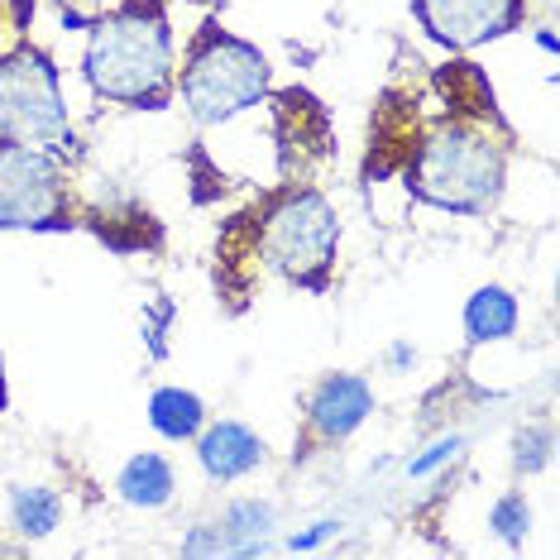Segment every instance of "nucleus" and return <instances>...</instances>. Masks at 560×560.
I'll return each mask as SVG.
<instances>
[{"mask_svg":"<svg viewBox=\"0 0 560 560\" xmlns=\"http://www.w3.org/2000/svg\"><path fill=\"white\" fill-rule=\"evenodd\" d=\"M86 82L120 106L159 110L173 96V34L159 0H125L86 44Z\"/></svg>","mask_w":560,"mask_h":560,"instance_id":"obj_1","label":"nucleus"},{"mask_svg":"<svg viewBox=\"0 0 560 560\" xmlns=\"http://www.w3.org/2000/svg\"><path fill=\"white\" fill-rule=\"evenodd\" d=\"M402 173H407V187L422 201H431V207L479 215L499 201L508 159H503V144L489 130L445 116L436 130L422 135V144H417V154Z\"/></svg>","mask_w":560,"mask_h":560,"instance_id":"obj_2","label":"nucleus"},{"mask_svg":"<svg viewBox=\"0 0 560 560\" xmlns=\"http://www.w3.org/2000/svg\"><path fill=\"white\" fill-rule=\"evenodd\" d=\"M340 221L336 207L316 187H278L259 201V259L264 269L283 273L288 283L322 292L336 269Z\"/></svg>","mask_w":560,"mask_h":560,"instance_id":"obj_3","label":"nucleus"},{"mask_svg":"<svg viewBox=\"0 0 560 560\" xmlns=\"http://www.w3.org/2000/svg\"><path fill=\"white\" fill-rule=\"evenodd\" d=\"M269 96V58L254 44L225 34L221 24H201L187 48L183 106L197 125H221Z\"/></svg>","mask_w":560,"mask_h":560,"instance_id":"obj_4","label":"nucleus"},{"mask_svg":"<svg viewBox=\"0 0 560 560\" xmlns=\"http://www.w3.org/2000/svg\"><path fill=\"white\" fill-rule=\"evenodd\" d=\"M0 144L68 149V106H62L58 68L48 54L15 44L0 58Z\"/></svg>","mask_w":560,"mask_h":560,"instance_id":"obj_5","label":"nucleus"},{"mask_svg":"<svg viewBox=\"0 0 560 560\" xmlns=\"http://www.w3.org/2000/svg\"><path fill=\"white\" fill-rule=\"evenodd\" d=\"M78 207L48 149L0 144V231H68Z\"/></svg>","mask_w":560,"mask_h":560,"instance_id":"obj_6","label":"nucleus"},{"mask_svg":"<svg viewBox=\"0 0 560 560\" xmlns=\"http://www.w3.org/2000/svg\"><path fill=\"white\" fill-rule=\"evenodd\" d=\"M273 135H278V168H283L292 187L307 183L336 154V130H330L326 106L302 86L273 92Z\"/></svg>","mask_w":560,"mask_h":560,"instance_id":"obj_7","label":"nucleus"},{"mask_svg":"<svg viewBox=\"0 0 560 560\" xmlns=\"http://www.w3.org/2000/svg\"><path fill=\"white\" fill-rule=\"evenodd\" d=\"M422 106L417 92H384L369 120V154H364V183H384V177L402 173L412 163L417 144H422Z\"/></svg>","mask_w":560,"mask_h":560,"instance_id":"obj_8","label":"nucleus"},{"mask_svg":"<svg viewBox=\"0 0 560 560\" xmlns=\"http://www.w3.org/2000/svg\"><path fill=\"white\" fill-rule=\"evenodd\" d=\"M417 15L445 48H475L513 30L522 20V0H417Z\"/></svg>","mask_w":560,"mask_h":560,"instance_id":"obj_9","label":"nucleus"},{"mask_svg":"<svg viewBox=\"0 0 560 560\" xmlns=\"http://www.w3.org/2000/svg\"><path fill=\"white\" fill-rule=\"evenodd\" d=\"M264 278L259 259V207H245L215 240V288L225 292V302L240 312L254 298Z\"/></svg>","mask_w":560,"mask_h":560,"instance_id":"obj_10","label":"nucleus"},{"mask_svg":"<svg viewBox=\"0 0 560 560\" xmlns=\"http://www.w3.org/2000/svg\"><path fill=\"white\" fill-rule=\"evenodd\" d=\"M374 412V393H369L364 378L354 374H330L316 384L312 407H307V422L322 441H346L364 417Z\"/></svg>","mask_w":560,"mask_h":560,"instance_id":"obj_11","label":"nucleus"},{"mask_svg":"<svg viewBox=\"0 0 560 560\" xmlns=\"http://www.w3.org/2000/svg\"><path fill=\"white\" fill-rule=\"evenodd\" d=\"M431 86L441 92L445 101V116L451 120H469V125H499L503 130V116H499V96H493L489 78H483L479 62L469 58H451L445 68H436Z\"/></svg>","mask_w":560,"mask_h":560,"instance_id":"obj_12","label":"nucleus"},{"mask_svg":"<svg viewBox=\"0 0 560 560\" xmlns=\"http://www.w3.org/2000/svg\"><path fill=\"white\" fill-rule=\"evenodd\" d=\"M197 455H201V469H207L211 479L231 483V479H245L249 469L264 465V441L240 422H215L207 436H201Z\"/></svg>","mask_w":560,"mask_h":560,"instance_id":"obj_13","label":"nucleus"},{"mask_svg":"<svg viewBox=\"0 0 560 560\" xmlns=\"http://www.w3.org/2000/svg\"><path fill=\"white\" fill-rule=\"evenodd\" d=\"M86 225L106 240L116 254H135V249H159L163 245V225L154 221V211L135 207V201H116V207H92Z\"/></svg>","mask_w":560,"mask_h":560,"instance_id":"obj_14","label":"nucleus"},{"mask_svg":"<svg viewBox=\"0 0 560 560\" xmlns=\"http://www.w3.org/2000/svg\"><path fill=\"white\" fill-rule=\"evenodd\" d=\"M120 499L130 508H163L173 499V465L163 460V455H135L130 465L120 469Z\"/></svg>","mask_w":560,"mask_h":560,"instance_id":"obj_15","label":"nucleus"},{"mask_svg":"<svg viewBox=\"0 0 560 560\" xmlns=\"http://www.w3.org/2000/svg\"><path fill=\"white\" fill-rule=\"evenodd\" d=\"M465 330L475 346L483 340H508L517 330V302L508 288H479L465 307Z\"/></svg>","mask_w":560,"mask_h":560,"instance_id":"obj_16","label":"nucleus"},{"mask_svg":"<svg viewBox=\"0 0 560 560\" xmlns=\"http://www.w3.org/2000/svg\"><path fill=\"white\" fill-rule=\"evenodd\" d=\"M149 422H154L159 436L187 441V436H197V431H201V422H207V407H201L197 393L159 388V393H154V402H149Z\"/></svg>","mask_w":560,"mask_h":560,"instance_id":"obj_17","label":"nucleus"},{"mask_svg":"<svg viewBox=\"0 0 560 560\" xmlns=\"http://www.w3.org/2000/svg\"><path fill=\"white\" fill-rule=\"evenodd\" d=\"M10 517H15V532H24V537H48L62 517V499L54 489H15Z\"/></svg>","mask_w":560,"mask_h":560,"instance_id":"obj_18","label":"nucleus"},{"mask_svg":"<svg viewBox=\"0 0 560 560\" xmlns=\"http://www.w3.org/2000/svg\"><path fill=\"white\" fill-rule=\"evenodd\" d=\"M273 527V508L269 503H235L225 513V527H221V541L240 556H254L264 541V532Z\"/></svg>","mask_w":560,"mask_h":560,"instance_id":"obj_19","label":"nucleus"},{"mask_svg":"<svg viewBox=\"0 0 560 560\" xmlns=\"http://www.w3.org/2000/svg\"><path fill=\"white\" fill-rule=\"evenodd\" d=\"M532 527V508H527V499L522 493H503L499 503H493V532H499L503 541H522V532Z\"/></svg>","mask_w":560,"mask_h":560,"instance_id":"obj_20","label":"nucleus"},{"mask_svg":"<svg viewBox=\"0 0 560 560\" xmlns=\"http://www.w3.org/2000/svg\"><path fill=\"white\" fill-rule=\"evenodd\" d=\"M546 451H551V436H546V431H522L517 436V469L522 475H537L546 465Z\"/></svg>","mask_w":560,"mask_h":560,"instance_id":"obj_21","label":"nucleus"},{"mask_svg":"<svg viewBox=\"0 0 560 560\" xmlns=\"http://www.w3.org/2000/svg\"><path fill=\"white\" fill-rule=\"evenodd\" d=\"M455 451H460V436H445V441L431 445V451L422 455V460H412V465H407V475H417V479H422V475H431V469H436V465L451 460Z\"/></svg>","mask_w":560,"mask_h":560,"instance_id":"obj_22","label":"nucleus"},{"mask_svg":"<svg viewBox=\"0 0 560 560\" xmlns=\"http://www.w3.org/2000/svg\"><path fill=\"white\" fill-rule=\"evenodd\" d=\"M388 360H393V364H398V369H402L407 360H417V354H412V350H407V346H393V354H388Z\"/></svg>","mask_w":560,"mask_h":560,"instance_id":"obj_23","label":"nucleus"},{"mask_svg":"<svg viewBox=\"0 0 560 560\" xmlns=\"http://www.w3.org/2000/svg\"><path fill=\"white\" fill-rule=\"evenodd\" d=\"M0 407H5V360H0Z\"/></svg>","mask_w":560,"mask_h":560,"instance_id":"obj_24","label":"nucleus"}]
</instances>
